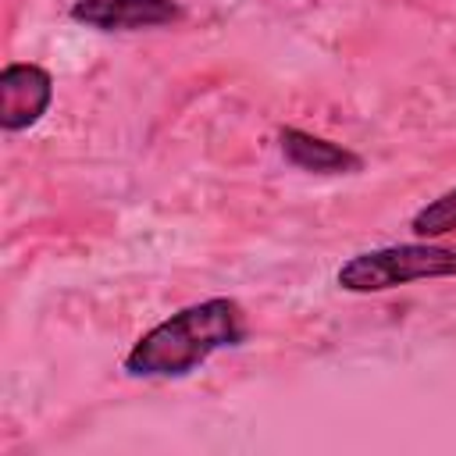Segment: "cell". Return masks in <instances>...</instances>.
Returning <instances> with one entry per match:
<instances>
[{"label": "cell", "mask_w": 456, "mask_h": 456, "mask_svg": "<svg viewBox=\"0 0 456 456\" xmlns=\"http://www.w3.org/2000/svg\"><path fill=\"white\" fill-rule=\"evenodd\" d=\"M249 335L246 310L214 296L192 306H182L157 328H150L125 356V374L132 378H185L221 349L242 346Z\"/></svg>", "instance_id": "obj_1"}, {"label": "cell", "mask_w": 456, "mask_h": 456, "mask_svg": "<svg viewBox=\"0 0 456 456\" xmlns=\"http://www.w3.org/2000/svg\"><path fill=\"white\" fill-rule=\"evenodd\" d=\"M428 278H456V246H438L431 239L424 242H395L381 249H367L349 256L335 281L346 292H388L399 285L428 281Z\"/></svg>", "instance_id": "obj_2"}, {"label": "cell", "mask_w": 456, "mask_h": 456, "mask_svg": "<svg viewBox=\"0 0 456 456\" xmlns=\"http://www.w3.org/2000/svg\"><path fill=\"white\" fill-rule=\"evenodd\" d=\"M68 14L96 32H139L182 21L185 7L178 0H75Z\"/></svg>", "instance_id": "obj_3"}, {"label": "cell", "mask_w": 456, "mask_h": 456, "mask_svg": "<svg viewBox=\"0 0 456 456\" xmlns=\"http://www.w3.org/2000/svg\"><path fill=\"white\" fill-rule=\"evenodd\" d=\"M53 100V78L46 68L14 61L0 71V128L25 132L32 128Z\"/></svg>", "instance_id": "obj_4"}, {"label": "cell", "mask_w": 456, "mask_h": 456, "mask_svg": "<svg viewBox=\"0 0 456 456\" xmlns=\"http://www.w3.org/2000/svg\"><path fill=\"white\" fill-rule=\"evenodd\" d=\"M278 146L292 167L310 171V175H353L363 167V157L353 153L349 146H338V142L321 139L314 132H303L296 125L278 128Z\"/></svg>", "instance_id": "obj_5"}, {"label": "cell", "mask_w": 456, "mask_h": 456, "mask_svg": "<svg viewBox=\"0 0 456 456\" xmlns=\"http://www.w3.org/2000/svg\"><path fill=\"white\" fill-rule=\"evenodd\" d=\"M410 228H413L417 239H438V235L456 232V189H449V192H442L438 200L424 203V207L413 214Z\"/></svg>", "instance_id": "obj_6"}]
</instances>
